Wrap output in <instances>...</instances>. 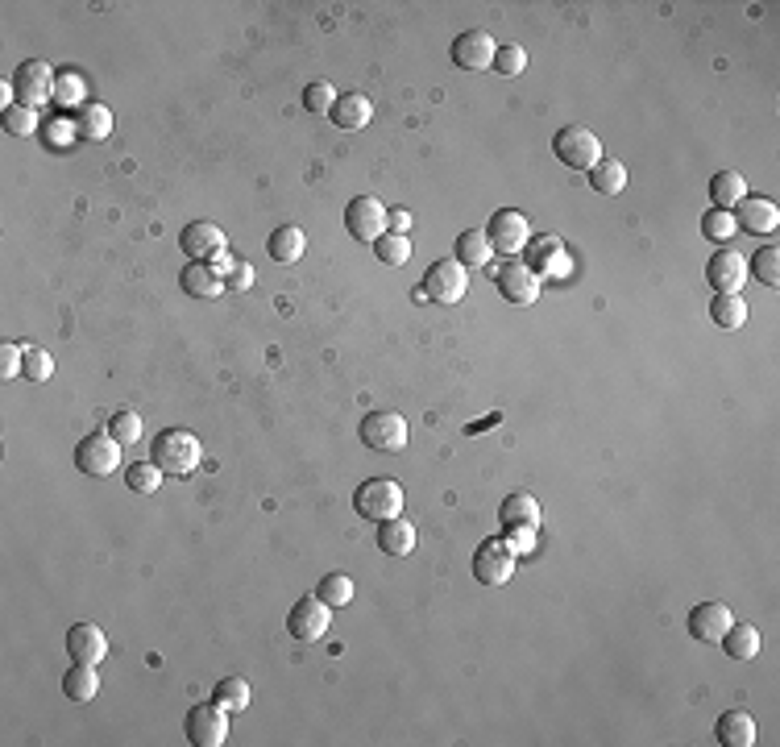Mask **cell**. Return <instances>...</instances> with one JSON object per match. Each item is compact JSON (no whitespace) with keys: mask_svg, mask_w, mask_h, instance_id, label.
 Instances as JSON below:
<instances>
[{"mask_svg":"<svg viewBox=\"0 0 780 747\" xmlns=\"http://www.w3.org/2000/svg\"><path fill=\"white\" fill-rule=\"evenodd\" d=\"M200 457H204L200 436L187 428H166L154 436V465L166 478H191L200 469Z\"/></svg>","mask_w":780,"mask_h":747,"instance_id":"1","label":"cell"},{"mask_svg":"<svg viewBox=\"0 0 780 747\" xmlns=\"http://www.w3.org/2000/svg\"><path fill=\"white\" fill-rule=\"evenodd\" d=\"M353 507L361 519H370V523H386V519H395L403 515V486L395 478H370V482H361L357 494H353Z\"/></svg>","mask_w":780,"mask_h":747,"instance_id":"2","label":"cell"},{"mask_svg":"<svg viewBox=\"0 0 780 747\" xmlns=\"http://www.w3.org/2000/svg\"><path fill=\"white\" fill-rule=\"evenodd\" d=\"M552 154L561 158L569 171H594V166L602 162V142H598L594 129L565 125V129H556V137H552Z\"/></svg>","mask_w":780,"mask_h":747,"instance_id":"3","label":"cell"},{"mask_svg":"<svg viewBox=\"0 0 780 747\" xmlns=\"http://www.w3.org/2000/svg\"><path fill=\"white\" fill-rule=\"evenodd\" d=\"M465 291H469V270L457 258H436L428 266V274H424V287H420V295L432 299V303H440V308H453V303H461Z\"/></svg>","mask_w":780,"mask_h":747,"instance_id":"4","label":"cell"},{"mask_svg":"<svg viewBox=\"0 0 780 747\" xmlns=\"http://www.w3.org/2000/svg\"><path fill=\"white\" fill-rule=\"evenodd\" d=\"M75 465H79V474H88V478L117 474V469H121V440H113L108 432L83 436L75 445Z\"/></svg>","mask_w":780,"mask_h":747,"instance_id":"5","label":"cell"},{"mask_svg":"<svg viewBox=\"0 0 780 747\" xmlns=\"http://www.w3.org/2000/svg\"><path fill=\"white\" fill-rule=\"evenodd\" d=\"M486 237L494 245V254L503 258H523L527 241H532V225H527V216L515 212V208H498L486 225Z\"/></svg>","mask_w":780,"mask_h":747,"instance_id":"6","label":"cell"},{"mask_svg":"<svg viewBox=\"0 0 780 747\" xmlns=\"http://www.w3.org/2000/svg\"><path fill=\"white\" fill-rule=\"evenodd\" d=\"M361 445L374 453H403L407 449V420L399 411H370L361 420Z\"/></svg>","mask_w":780,"mask_h":747,"instance_id":"7","label":"cell"},{"mask_svg":"<svg viewBox=\"0 0 780 747\" xmlns=\"http://www.w3.org/2000/svg\"><path fill=\"white\" fill-rule=\"evenodd\" d=\"M523 262L527 270L536 274V279H565V274L573 270V258H569V249L561 237H532L523 249Z\"/></svg>","mask_w":780,"mask_h":747,"instance_id":"8","label":"cell"},{"mask_svg":"<svg viewBox=\"0 0 780 747\" xmlns=\"http://www.w3.org/2000/svg\"><path fill=\"white\" fill-rule=\"evenodd\" d=\"M328 623H332V606H328L320 594L299 598V602L291 606V615H287V631H291V640H303V644L324 640Z\"/></svg>","mask_w":780,"mask_h":747,"instance_id":"9","label":"cell"},{"mask_svg":"<svg viewBox=\"0 0 780 747\" xmlns=\"http://www.w3.org/2000/svg\"><path fill=\"white\" fill-rule=\"evenodd\" d=\"M494 287H498V295L511 303V308H532V303L540 299V279H536L532 270H527L523 258H511V262L498 266Z\"/></svg>","mask_w":780,"mask_h":747,"instance_id":"10","label":"cell"},{"mask_svg":"<svg viewBox=\"0 0 780 747\" xmlns=\"http://www.w3.org/2000/svg\"><path fill=\"white\" fill-rule=\"evenodd\" d=\"M473 577H478L482 586H507L515 577V552L503 544V536L478 544V552H473Z\"/></svg>","mask_w":780,"mask_h":747,"instance_id":"11","label":"cell"},{"mask_svg":"<svg viewBox=\"0 0 780 747\" xmlns=\"http://www.w3.org/2000/svg\"><path fill=\"white\" fill-rule=\"evenodd\" d=\"M54 83H59V75H54L50 63H42V59L21 63L17 75H13L17 104H25V108H42L46 100H54Z\"/></svg>","mask_w":780,"mask_h":747,"instance_id":"12","label":"cell"},{"mask_svg":"<svg viewBox=\"0 0 780 747\" xmlns=\"http://www.w3.org/2000/svg\"><path fill=\"white\" fill-rule=\"evenodd\" d=\"M706 279H710L714 295H739L743 283L751 279V274H747V258L739 254V249H731V245H718L710 266H706Z\"/></svg>","mask_w":780,"mask_h":747,"instance_id":"13","label":"cell"},{"mask_svg":"<svg viewBox=\"0 0 780 747\" xmlns=\"http://www.w3.org/2000/svg\"><path fill=\"white\" fill-rule=\"evenodd\" d=\"M179 245H183L187 262H212L220 254H229V237L220 225H212V220H191L179 237Z\"/></svg>","mask_w":780,"mask_h":747,"instance_id":"14","label":"cell"},{"mask_svg":"<svg viewBox=\"0 0 780 747\" xmlns=\"http://www.w3.org/2000/svg\"><path fill=\"white\" fill-rule=\"evenodd\" d=\"M187 739L195 747H220V743L229 739V710L216 706V702L191 706V714H187Z\"/></svg>","mask_w":780,"mask_h":747,"instance_id":"15","label":"cell"},{"mask_svg":"<svg viewBox=\"0 0 780 747\" xmlns=\"http://www.w3.org/2000/svg\"><path fill=\"white\" fill-rule=\"evenodd\" d=\"M345 229H349V237L374 245V241L386 233V204L374 200V196H357V200L345 208Z\"/></svg>","mask_w":780,"mask_h":747,"instance_id":"16","label":"cell"},{"mask_svg":"<svg viewBox=\"0 0 780 747\" xmlns=\"http://www.w3.org/2000/svg\"><path fill=\"white\" fill-rule=\"evenodd\" d=\"M731 623H735V615L727 602H698L689 611V635L702 644H722V635L731 631Z\"/></svg>","mask_w":780,"mask_h":747,"instance_id":"17","label":"cell"},{"mask_svg":"<svg viewBox=\"0 0 780 747\" xmlns=\"http://www.w3.org/2000/svg\"><path fill=\"white\" fill-rule=\"evenodd\" d=\"M494 54H498V46H494V38L486 30H465L453 42V63L461 71H490L494 67Z\"/></svg>","mask_w":780,"mask_h":747,"instance_id":"18","label":"cell"},{"mask_svg":"<svg viewBox=\"0 0 780 747\" xmlns=\"http://www.w3.org/2000/svg\"><path fill=\"white\" fill-rule=\"evenodd\" d=\"M735 225L739 229H747V233H760V237H768V233H776L780 229V208L768 200V196H747L735 212Z\"/></svg>","mask_w":780,"mask_h":747,"instance_id":"19","label":"cell"},{"mask_svg":"<svg viewBox=\"0 0 780 747\" xmlns=\"http://www.w3.org/2000/svg\"><path fill=\"white\" fill-rule=\"evenodd\" d=\"M67 652L75 664H100L108 656V635L96 623H75L67 631Z\"/></svg>","mask_w":780,"mask_h":747,"instance_id":"20","label":"cell"},{"mask_svg":"<svg viewBox=\"0 0 780 747\" xmlns=\"http://www.w3.org/2000/svg\"><path fill=\"white\" fill-rule=\"evenodd\" d=\"M332 125L345 129V133H357V129H366L374 121V104L370 96H361V92H349V96H337V104H332Z\"/></svg>","mask_w":780,"mask_h":747,"instance_id":"21","label":"cell"},{"mask_svg":"<svg viewBox=\"0 0 780 747\" xmlns=\"http://www.w3.org/2000/svg\"><path fill=\"white\" fill-rule=\"evenodd\" d=\"M714 735H718V743H727V747H751V743H756V735H760V727H756V718H751L747 710H727L718 718Z\"/></svg>","mask_w":780,"mask_h":747,"instance_id":"22","label":"cell"},{"mask_svg":"<svg viewBox=\"0 0 780 747\" xmlns=\"http://www.w3.org/2000/svg\"><path fill=\"white\" fill-rule=\"evenodd\" d=\"M183 291L187 295H195V299H220L229 291V283L220 279V274L208 266V262H187V270H183Z\"/></svg>","mask_w":780,"mask_h":747,"instance_id":"23","label":"cell"},{"mask_svg":"<svg viewBox=\"0 0 780 747\" xmlns=\"http://www.w3.org/2000/svg\"><path fill=\"white\" fill-rule=\"evenodd\" d=\"M747 200V179L739 171H718L710 179V204L722 208V212H735L739 204Z\"/></svg>","mask_w":780,"mask_h":747,"instance_id":"24","label":"cell"},{"mask_svg":"<svg viewBox=\"0 0 780 747\" xmlns=\"http://www.w3.org/2000/svg\"><path fill=\"white\" fill-rule=\"evenodd\" d=\"M465 270H482V266H490V258H494V245H490V237H486V229H465L461 237H457V254H453Z\"/></svg>","mask_w":780,"mask_h":747,"instance_id":"25","label":"cell"},{"mask_svg":"<svg viewBox=\"0 0 780 747\" xmlns=\"http://www.w3.org/2000/svg\"><path fill=\"white\" fill-rule=\"evenodd\" d=\"M378 548L386 552V557H407V552H415V528L403 515L378 523Z\"/></svg>","mask_w":780,"mask_h":747,"instance_id":"26","label":"cell"},{"mask_svg":"<svg viewBox=\"0 0 780 747\" xmlns=\"http://www.w3.org/2000/svg\"><path fill=\"white\" fill-rule=\"evenodd\" d=\"M266 249H270V258H274L278 266H291V262L303 258V249H308V237H303V229H295V225H283V229L270 233Z\"/></svg>","mask_w":780,"mask_h":747,"instance_id":"27","label":"cell"},{"mask_svg":"<svg viewBox=\"0 0 780 747\" xmlns=\"http://www.w3.org/2000/svg\"><path fill=\"white\" fill-rule=\"evenodd\" d=\"M75 129H79V142H104L113 133V113L104 104H83L75 113Z\"/></svg>","mask_w":780,"mask_h":747,"instance_id":"28","label":"cell"},{"mask_svg":"<svg viewBox=\"0 0 780 747\" xmlns=\"http://www.w3.org/2000/svg\"><path fill=\"white\" fill-rule=\"evenodd\" d=\"M498 519H503V528H511V523H532V528H540V503L532 494H507L503 498V507H498Z\"/></svg>","mask_w":780,"mask_h":747,"instance_id":"29","label":"cell"},{"mask_svg":"<svg viewBox=\"0 0 780 747\" xmlns=\"http://www.w3.org/2000/svg\"><path fill=\"white\" fill-rule=\"evenodd\" d=\"M722 648H727L731 660H756L760 652V631L751 623H731V631L722 635Z\"/></svg>","mask_w":780,"mask_h":747,"instance_id":"30","label":"cell"},{"mask_svg":"<svg viewBox=\"0 0 780 747\" xmlns=\"http://www.w3.org/2000/svg\"><path fill=\"white\" fill-rule=\"evenodd\" d=\"M63 694L71 702H92L100 694V677H96V664H75V669L63 677Z\"/></svg>","mask_w":780,"mask_h":747,"instance_id":"31","label":"cell"},{"mask_svg":"<svg viewBox=\"0 0 780 747\" xmlns=\"http://www.w3.org/2000/svg\"><path fill=\"white\" fill-rule=\"evenodd\" d=\"M590 187L602 191V196H619V191L627 187V166L619 158H602L590 171Z\"/></svg>","mask_w":780,"mask_h":747,"instance_id":"32","label":"cell"},{"mask_svg":"<svg viewBox=\"0 0 780 747\" xmlns=\"http://www.w3.org/2000/svg\"><path fill=\"white\" fill-rule=\"evenodd\" d=\"M710 320H714L718 328H727V332L743 328V324H747V303H743V295H714V303H710Z\"/></svg>","mask_w":780,"mask_h":747,"instance_id":"33","label":"cell"},{"mask_svg":"<svg viewBox=\"0 0 780 747\" xmlns=\"http://www.w3.org/2000/svg\"><path fill=\"white\" fill-rule=\"evenodd\" d=\"M332 611H341V606H349L353 598H357V586H353V577L349 573H328L324 581H320V590H316Z\"/></svg>","mask_w":780,"mask_h":747,"instance_id":"34","label":"cell"},{"mask_svg":"<svg viewBox=\"0 0 780 747\" xmlns=\"http://www.w3.org/2000/svg\"><path fill=\"white\" fill-rule=\"evenodd\" d=\"M212 702H216V706H225L229 714L245 710V706H249V681H245V677H225V681H216Z\"/></svg>","mask_w":780,"mask_h":747,"instance_id":"35","label":"cell"},{"mask_svg":"<svg viewBox=\"0 0 780 747\" xmlns=\"http://www.w3.org/2000/svg\"><path fill=\"white\" fill-rule=\"evenodd\" d=\"M54 100H59V108H83L88 104V83H83V75L63 71L59 83H54Z\"/></svg>","mask_w":780,"mask_h":747,"instance_id":"36","label":"cell"},{"mask_svg":"<svg viewBox=\"0 0 780 747\" xmlns=\"http://www.w3.org/2000/svg\"><path fill=\"white\" fill-rule=\"evenodd\" d=\"M374 254H378L382 266H407L411 262V241L399 237V233H382L374 241Z\"/></svg>","mask_w":780,"mask_h":747,"instance_id":"37","label":"cell"},{"mask_svg":"<svg viewBox=\"0 0 780 747\" xmlns=\"http://www.w3.org/2000/svg\"><path fill=\"white\" fill-rule=\"evenodd\" d=\"M162 478H166V474H162L154 461H133V465L125 469V482H129V490H137V494H158Z\"/></svg>","mask_w":780,"mask_h":747,"instance_id":"38","label":"cell"},{"mask_svg":"<svg viewBox=\"0 0 780 747\" xmlns=\"http://www.w3.org/2000/svg\"><path fill=\"white\" fill-rule=\"evenodd\" d=\"M747 274H756L764 287H780V249L776 245H764L756 262H747Z\"/></svg>","mask_w":780,"mask_h":747,"instance_id":"39","label":"cell"},{"mask_svg":"<svg viewBox=\"0 0 780 747\" xmlns=\"http://www.w3.org/2000/svg\"><path fill=\"white\" fill-rule=\"evenodd\" d=\"M108 436L121 440V445H133V440H142V415L133 407H121L113 420H108Z\"/></svg>","mask_w":780,"mask_h":747,"instance_id":"40","label":"cell"},{"mask_svg":"<svg viewBox=\"0 0 780 747\" xmlns=\"http://www.w3.org/2000/svg\"><path fill=\"white\" fill-rule=\"evenodd\" d=\"M735 229H739V225H735V216H731V212H722V208H710V212L702 216V233H706V241H718V245H722V241H731V237H735Z\"/></svg>","mask_w":780,"mask_h":747,"instance_id":"41","label":"cell"},{"mask_svg":"<svg viewBox=\"0 0 780 747\" xmlns=\"http://www.w3.org/2000/svg\"><path fill=\"white\" fill-rule=\"evenodd\" d=\"M523 67H527V50H523V46H515V42L498 46V54H494V71H498V75H503V79H515V75H523Z\"/></svg>","mask_w":780,"mask_h":747,"instance_id":"42","label":"cell"},{"mask_svg":"<svg viewBox=\"0 0 780 747\" xmlns=\"http://www.w3.org/2000/svg\"><path fill=\"white\" fill-rule=\"evenodd\" d=\"M536 532L532 523H511V528H503V544L515 552V557H527V552H536Z\"/></svg>","mask_w":780,"mask_h":747,"instance_id":"43","label":"cell"},{"mask_svg":"<svg viewBox=\"0 0 780 747\" xmlns=\"http://www.w3.org/2000/svg\"><path fill=\"white\" fill-rule=\"evenodd\" d=\"M332 104H337L332 83L316 79V83H308V88H303V108H308V113H332Z\"/></svg>","mask_w":780,"mask_h":747,"instance_id":"44","label":"cell"},{"mask_svg":"<svg viewBox=\"0 0 780 747\" xmlns=\"http://www.w3.org/2000/svg\"><path fill=\"white\" fill-rule=\"evenodd\" d=\"M5 129H9L13 137H30V133L38 129V108H25V104L5 108Z\"/></svg>","mask_w":780,"mask_h":747,"instance_id":"45","label":"cell"},{"mask_svg":"<svg viewBox=\"0 0 780 747\" xmlns=\"http://www.w3.org/2000/svg\"><path fill=\"white\" fill-rule=\"evenodd\" d=\"M30 382H46L50 374H54V357L46 353V349H38V345H30L25 349V370H21Z\"/></svg>","mask_w":780,"mask_h":747,"instance_id":"46","label":"cell"},{"mask_svg":"<svg viewBox=\"0 0 780 747\" xmlns=\"http://www.w3.org/2000/svg\"><path fill=\"white\" fill-rule=\"evenodd\" d=\"M25 370V345L0 341V378H21Z\"/></svg>","mask_w":780,"mask_h":747,"instance_id":"47","label":"cell"},{"mask_svg":"<svg viewBox=\"0 0 780 747\" xmlns=\"http://www.w3.org/2000/svg\"><path fill=\"white\" fill-rule=\"evenodd\" d=\"M75 137H79L75 121H50V125H46V142H50L54 150H59V146H71Z\"/></svg>","mask_w":780,"mask_h":747,"instance_id":"48","label":"cell"},{"mask_svg":"<svg viewBox=\"0 0 780 747\" xmlns=\"http://www.w3.org/2000/svg\"><path fill=\"white\" fill-rule=\"evenodd\" d=\"M407 229H411V212H407V208H390V212H386V233L407 237Z\"/></svg>","mask_w":780,"mask_h":747,"instance_id":"49","label":"cell"},{"mask_svg":"<svg viewBox=\"0 0 780 747\" xmlns=\"http://www.w3.org/2000/svg\"><path fill=\"white\" fill-rule=\"evenodd\" d=\"M249 287H254V266L237 262V270L229 274V291H249Z\"/></svg>","mask_w":780,"mask_h":747,"instance_id":"50","label":"cell"},{"mask_svg":"<svg viewBox=\"0 0 780 747\" xmlns=\"http://www.w3.org/2000/svg\"><path fill=\"white\" fill-rule=\"evenodd\" d=\"M208 266H212V270L220 274V279H225V283H229V274L237 270V258H229V254H220V258H212Z\"/></svg>","mask_w":780,"mask_h":747,"instance_id":"51","label":"cell"}]
</instances>
